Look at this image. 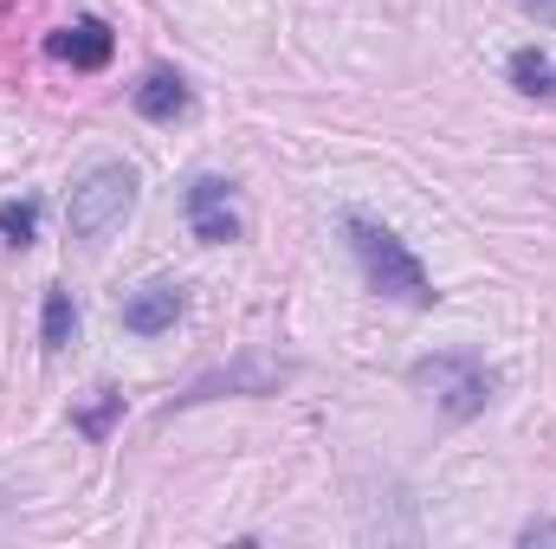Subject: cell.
Segmentation results:
<instances>
[{"instance_id":"obj_1","label":"cell","mask_w":556,"mask_h":549,"mask_svg":"<svg viewBox=\"0 0 556 549\" xmlns=\"http://www.w3.org/2000/svg\"><path fill=\"white\" fill-rule=\"evenodd\" d=\"M343 233H350V246H356V259H363V278H369L382 297L415 304V310L433 304V278H427V266L408 253V240H402V233H389V227H382V220H369V214H350V220H343Z\"/></svg>"},{"instance_id":"obj_2","label":"cell","mask_w":556,"mask_h":549,"mask_svg":"<svg viewBox=\"0 0 556 549\" xmlns=\"http://www.w3.org/2000/svg\"><path fill=\"white\" fill-rule=\"evenodd\" d=\"M130 214H137V168H130V162H91V168L72 181V201H65L72 240L98 246V240H111Z\"/></svg>"},{"instance_id":"obj_3","label":"cell","mask_w":556,"mask_h":549,"mask_svg":"<svg viewBox=\"0 0 556 549\" xmlns=\"http://www.w3.org/2000/svg\"><path fill=\"white\" fill-rule=\"evenodd\" d=\"M408 382H415L446 420H472V413H485V401H492V375H485V362L466 356V349H453V356H420L415 369H408Z\"/></svg>"},{"instance_id":"obj_4","label":"cell","mask_w":556,"mask_h":549,"mask_svg":"<svg viewBox=\"0 0 556 549\" xmlns=\"http://www.w3.org/2000/svg\"><path fill=\"white\" fill-rule=\"evenodd\" d=\"M188 227H194V240H201V246H227V240H240L233 181H220V175H201V181L188 188Z\"/></svg>"},{"instance_id":"obj_5","label":"cell","mask_w":556,"mask_h":549,"mask_svg":"<svg viewBox=\"0 0 556 549\" xmlns=\"http://www.w3.org/2000/svg\"><path fill=\"white\" fill-rule=\"evenodd\" d=\"M181 284L175 278H149V284H137L124 304H117V323L130 330V336H162V330H175V317H181Z\"/></svg>"},{"instance_id":"obj_6","label":"cell","mask_w":556,"mask_h":549,"mask_svg":"<svg viewBox=\"0 0 556 549\" xmlns=\"http://www.w3.org/2000/svg\"><path fill=\"white\" fill-rule=\"evenodd\" d=\"M46 52H52L59 65H72V72H104L111 52H117V39H111L104 20H72V26L46 33Z\"/></svg>"},{"instance_id":"obj_7","label":"cell","mask_w":556,"mask_h":549,"mask_svg":"<svg viewBox=\"0 0 556 549\" xmlns=\"http://www.w3.org/2000/svg\"><path fill=\"white\" fill-rule=\"evenodd\" d=\"M188 111V78L181 72H149L137 85V117H149V124H175Z\"/></svg>"},{"instance_id":"obj_8","label":"cell","mask_w":556,"mask_h":549,"mask_svg":"<svg viewBox=\"0 0 556 549\" xmlns=\"http://www.w3.org/2000/svg\"><path fill=\"white\" fill-rule=\"evenodd\" d=\"M78 336V304H72V291H46V304H39V343L46 349H65Z\"/></svg>"},{"instance_id":"obj_9","label":"cell","mask_w":556,"mask_h":549,"mask_svg":"<svg viewBox=\"0 0 556 549\" xmlns=\"http://www.w3.org/2000/svg\"><path fill=\"white\" fill-rule=\"evenodd\" d=\"M511 85L525 91V98H544V104H556V65L544 59V52H511Z\"/></svg>"},{"instance_id":"obj_10","label":"cell","mask_w":556,"mask_h":549,"mask_svg":"<svg viewBox=\"0 0 556 549\" xmlns=\"http://www.w3.org/2000/svg\"><path fill=\"white\" fill-rule=\"evenodd\" d=\"M0 240H7V246H33V240H39V201H33V194L0 201Z\"/></svg>"},{"instance_id":"obj_11","label":"cell","mask_w":556,"mask_h":549,"mask_svg":"<svg viewBox=\"0 0 556 549\" xmlns=\"http://www.w3.org/2000/svg\"><path fill=\"white\" fill-rule=\"evenodd\" d=\"M117 413H124V395H117V388H98V401H91V408L78 413V426H85V433H91V439H104V433H111V420H117Z\"/></svg>"},{"instance_id":"obj_12","label":"cell","mask_w":556,"mask_h":549,"mask_svg":"<svg viewBox=\"0 0 556 549\" xmlns=\"http://www.w3.org/2000/svg\"><path fill=\"white\" fill-rule=\"evenodd\" d=\"M518 537H525V544H556V524H551V518H531Z\"/></svg>"},{"instance_id":"obj_13","label":"cell","mask_w":556,"mask_h":549,"mask_svg":"<svg viewBox=\"0 0 556 549\" xmlns=\"http://www.w3.org/2000/svg\"><path fill=\"white\" fill-rule=\"evenodd\" d=\"M518 7H525L538 26H556V0H518Z\"/></svg>"}]
</instances>
